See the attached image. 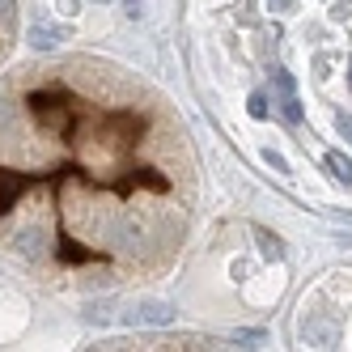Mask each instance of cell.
<instances>
[{"label":"cell","mask_w":352,"mask_h":352,"mask_svg":"<svg viewBox=\"0 0 352 352\" xmlns=\"http://www.w3.org/2000/svg\"><path fill=\"white\" fill-rule=\"evenodd\" d=\"M272 89H276V107H280L285 123H301V102H297V85L289 77V68L272 64Z\"/></svg>","instance_id":"obj_1"},{"label":"cell","mask_w":352,"mask_h":352,"mask_svg":"<svg viewBox=\"0 0 352 352\" xmlns=\"http://www.w3.org/2000/svg\"><path fill=\"white\" fill-rule=\"evenodd\" d=\"M348 85H352V60H348Z\"/></svg>","instance_id":"obj_14"},{"label":"cell","mask_w":352,"mask_h":352,"mask_svg":"<svg viewBox=\"0 0 352 352\" xmlns=\"http://www.w3.org/2000/svg\"><path fill=\"white\" fill-rule=\"evenodd\" d=\"M336 128H340V136L352 144V115H348V111H340V115H336Z\"/></svg>","instance_id":"obj_8"},{"label":"cell","mask_w":352,"mask_h":352,"mask_svg":"<svg viewBox=\"0 0 352 352\" xmlns=\"http://www.w3.org/2000/svg\"><path fill=\"white\" fill-rule=\"evenodd\" d=\"M327 170H331L344 187H352V162H348L344 153H327Z\"/></svg>","instance_id":"obj_6"},{"label":"cell","mask_w":352,"mask_h":352,"mask_svg":"<svg viewBox=\"0 0 352 352\" xmlns=\"http://www.w3.org/2000/svg\"><path fill=\"white\" fill-rule=\"evenodd\" d=\"M259 250H263L267 259H280V255H285V246H280V238H272V234H263V230H259Z\"/></svg>","instance_id":"obj_7"},{"label":"cell","mask_w":352,"mask_h":352,"mask_svg":"<svg viewBox=\"0 0 352 352\" xmlns=\"http://www.w3.org/2000/svg\"><path fill=\"white\" fill-rule=\"evenodd\" d=\"M0 17H5V21H13V0H0Z\"/></svg>","instance_id":"obj_12"},{"label":"cell","mask_w":352,"mask_h":352,"mask_svg":"<svg viewBox=\"0 0 352 352\" xmlns=\"http://www.w3.org/2000/svg\"><path fill=\"white\" fill-rule=\"evenodd\" d=\"M128 322H144V327H166V322H174V306H166V301H140V306H132Z\"/></svg>","instance_id":"obj_3"},{"label":"cell","mask_w":352,"mask_h":352,"mask_svg":"<svg viewBox=\"0 0 352 352\" xmlns=\"http://www.w3.org/2000/svg\"><path fill=\"white\" fill-rule=\"evenodd\" d=\"M267 162H272V166H276V170H280V174H285V170H289V166H285V157H280V153H272V148H267Z\"/></svg>","instance_id":"obj_11"},{"label":"cell","mask_w":352,"mask_h":352,"mask_svg":"<svg viewBox=\"0 0 352 352\" xmlns=\"http://www.w3.org/2000/svg\"><path fill=\"white\" fill-rule=\"evenodd\" d=\"M56 5H60V13H68V17H72V13L81 9V0H56Z\"/></svg>","instance_id":"obj_10"},{"label":"cell","mask_w":352,"mask_h":352,"mask_svg":"<svg viewBox=\"0 0 352 352\" xmlns=\"http://www.w3.org/2000/svg\"><path fill=\"white\" fill-rule=\"evenodd\" d=\"M60 38H64V34H60L56 26H30V47H38V52H52Z\"/></svg>","instance_id":"obj_5"},{"label":"cell","mask_w":352,"mask_h":352,"mask_svg":"<svg viewBox=\"0 0 352 352\" xmlns=\"http://www.w3.org/2000/svg\"><path fill=\"white\" fill-rule=\"evenodd\" d=\"M267 5H272L276 13H285V9H293V0H267Z\"/></svg>","instance_id":"obj_13"},{"label":"cell","mask_w":352,"mask_h":352,"mask_svg":"<svg viewBox=\"0 0 352 352\" xmlns=\"http://www.w3.org/2000/svg\"><path fill=\"white\" fill-rule=\"evenodd\" d=\"M250 115H255V119L267 115V98H263V94H250Z\"/></svg>","instance_id":"obj_9"},{"label":"cell","mask_w":352,"mask_h":352,"mask_svg":"<svg viewBox=\"0 0 352 352\" xmlns=\"http://www.w3.org/2000/svg\"><path fill=\"white\" fill-rule=\"evenodd\" d=\"M301 340H306L310 348H336V340H340V322L322 318V314H310L306 322H301Z\"/></svg>","instance_id":"obj_2"},{"label":"cell","mask_w":352,"mask_h":352,"mask_svg":"<svg viewBox=\"0 0 352 352\" xmlns=\"http://www.w3.org/2000/svg\"><path fill=\"white\" fill-rule=\"evenodd\" d=\"M47 238H52V234H47V225H26V230L17 234V250H21V255H30V259H43L47 255Z\"/></svg>","instance_id":"obj_4"}]
</instances>
